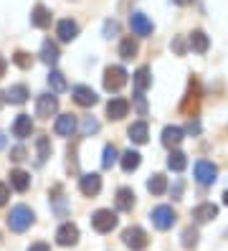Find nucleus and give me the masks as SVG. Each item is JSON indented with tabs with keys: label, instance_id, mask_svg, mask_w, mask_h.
I'll use <instances>...</instances> for the list:
<instances>
[{
	"label": "nucleus",
	"instance_id": "f257e3e1",
	"mask_svg": "<svg viewBox=\"0 0 228 251\" xmlns=\"http://www.w3.org/2000/svg\"><path fill=\"white\" fill-rule=\"evenodd\" d=\"M33 221H36V216L28 205H15V208H10V213H8V228L15 231V233H23V231H28L30 226H33Z\"/></svg>",
	"mask_w": 228,
	"mask_h": 251
},
{
	"label": "nucleus",
	"instance_id": "f03ea898",
	"mask_svg": "<svg viewBox=\"0 0 228 251\" xmlns=\"http://www.w3.org/2000/svg\"><path fill=\"white\" fill-rule=\"evenodd\" d=\"M129 74L125 71V66H106L104 71V89L106 92H119L122 86L127 84Z\"/></svg>",
	"mask_w": 228,
	"mask_h": 251
},
{
	"label": "nucleus",
	"instance_id": "7ed1b4c3",
	"mask_svg": "<svg viewBox=\"0 0 228 251\" xmlns=\"http://www.w3.org/2000/svg\"><path fill=\"white\" fill-rule=\"evenodd\" d=\"M122 241H125V246L127 249H132V251H142L145 246H147V233H145V228H140V226H129V228H125V233H122Z\"/></svg>",
	"mask_w": 228,
	"mask_h": 251
},
{
	"label": "nucleus",
	"instance_id": "20e7f679",
	"mask_svg": "<svg viewBox=\"0 0 228 251\" xmlns=\"http://www.w3.org/2000/svg\"><path fill=\"white\" fill-rule=\"evenodd\" d=\"M91 226H94V231H99V233H109L117 226V213L109 211V208H99L94 216H91Z\"/></svg>",
	"mask_w": 228,
	"mask_h": 251
},
{
	"label": "nucleus",
	"instance_id": "39448f33",
	"mask_svg": "<svg viewBox=\"0 0 228 251\" xmlns=\"http://www.w3.org/2000/svg\"><path fill=\"white\" fill-rule=\"evenodd\" d=\"M175 211H173V205H157L155 211H152V224H155L160 231H167V228H173L175 226Z\"/></svg>",
	"mask_w": 228,
	"mask_h": 251
},
{
	"label": "nucleus",
	"instance_id": "423d86ee",
	"mask_svg": "<svg viewBox=\"0 0 228 251\" xmlns=\"http://www.w3.org/2000/svg\"><path fill=\"white\" fill-rule=\"evenodd\" d=\"M56 112H58V99L53 94H41L36 99V117H41V120H51Z\"/></svg>",
	"mask_w": 228,
	"mask_h": 251
},
{
	"label": "nucleus",
	"instance_id": "0eeeda50",
	"mask_svg": "<svg viewBox=\"0 0 228 251\" xmlns=\"http://www.w3.org/2000/svg\"><path fill=\"white\" fill-rule=\"evenodd\" d=\"M216 175H218V168L213 165L210 160H198L195 162V180L201 183V185L216 183Z\"/></svg>",
	"mask_w": 228,
	"mask_h": 251
},
{
	"label": "nucleus",
	"instance_id": "6e6552de",
	"mask_svg": "<svg viewBox=\"0 0 228 251\" xmlns=\"http://www.w3.org/2000/svg\"><path fill=\"white\" fill-rule=\"evenodd\" d=\"M79 190H81L86 198L99 196V190H101V175L99 173H84L81 178H79Z\"/></svg>",
	"mask_w": 228,
	"mask_h": 251
},
{
	"label": "nucleus",
	"instance_id": "1a4fd4ad",
	"mask_svg": "<svg viewBox=\"0 0 228 251\" xmlns=\"http://www.w3.org/2000/svg\"><path fill=\"white\" fill-rule=\"evenodd\" d=\"M71 97H74V101L79 107H94L97 104V92L91 89V86H84V84H76L74 89H71Z\"/></svg>",
	"mask_w": 228,
	"mask_h": 251
},
{
	"label": "nucleus",
	"instance_id": "9d476101",
	"mask_svg": "<svg viewBox=\"0 0 228 251\" xmlns=\"http://www.w3.org/2000/svg\"><path fill=\"white\" fill-rule=\"evenodd\" d=\"M129 28L134 36H152V31H155V25H152V21L145 16V13H132L129 16Z\"/></svg>",
	"mask_w": 228,
	"mask_h": 251
},
{
	"label": "nucleus",
	"instance_id": "9b49d317",
	"mask_svg": "<svg viewBox=\"0 0 228 251\" xmlns=\"http://www.w3.org/2000/svg\"><path fill=\"white\" fill-rule=\"evenodd\" d=\"M76 241H79V228L74 224H61L56 231V244L58 246H74Z\"/></svg>",
	"mask_w": 228,
	"mask_h": 251
},
{
	"label": "nucleus",
	"instance_id": "f8f14e48",
	"mask_svg": "<svg viewBox=\"0 0 228 251\" xmlns=\"http://www.w3.org/2000/svg\"><path fill=\"white\" fill-rule=\"evenodd\" d=\"M127 112H129V101H127V99H122V97L109 99V104H106V117H109V120H114V122L125 120Z\"/></svg>",
	"mask_w": 228,
	"mask_h": 251
},
{
	"label": "nucleus",
	"instance_id": "ddd939ff",
	"mask_svg": "<svg viewBox=\"0 0 228 251\" xmlns=\"http://www.w3.org/2000/svg\"><path fill=\"white\" fill-rule=\"evenodd\" d=\"M56 36H58V41L71 43L76 36H79V23H76V21H71V18L58 21V25H56Z\"/></svg>",
	"mask_w": 228,
	"mask_h": 251
},
{
	"label": "nucleus",
	"instance_id": "4468645a",
	"mask_svg": "<svg viewBox=\"0 0 228 251\" xmlns=\"http://www.w3.org/2000/svg\"><path fill=\"white\" fill-rule=\"evenodd\" d=\"M182 137H185V132H182V127H177V125H167L162 129V145L167 147V150H175V147L182 142Z\"/></svg>",
	"mask_w": 228,
	"mask_h": 251
},
{
	"label": "nucleus",
	"instance_id": "2eb2a0df",
	"mask_svg": "<svg viewBox=\"0 0 228 251\" xmlns=\"http://www.w3.org/2000/svg\"><path fill=\"white\" fill-rule=\"evenodd\" d=\"M76 127H79V125H76V117L74 114H61L58 120H56V125H53L58 137H74Z\"/></svg>",
	"mask_w": 228,
	"mask_h": 251
},
{
	"label": "nucleus",
	"instance_id": "dca6fc26",
	"mask_svg": "<svg viewBox=\"0 0 228 251\" xmlns=\"http://www.w3.org/2000/svg\"><path fill=\"white\" fill-rule=\"evenodd\" d=\"M193 221L195 224H208V221H213L218 216V205H213V203H201V205H195L193 208Z\"/></svg>",
	"mask_w": 228,
	"mask_h": 251
},
{
	"label": "nucleus",
	"instance_id": "f3484780",
	"mask_svg": "<svg viewBox=\"0 0 228 251\" xmlns=\"http://www.w3.org/2000/svg\"><path fill=\"white\" fill-rule=\"evenodd\" d=\"M30 132H33V120H30V114H18L13 122V137L18 140H25L30 137Z\"/></svg>",
	"mask_w": 228,
	"mask_h": 251
},
{
	"label": "nucleus",
	"instance_id": "a211bd4d",
	"mask_svg": "<svg viewBox=\"0 0 228 251\" xmlns=\"http://www.w3.org/2000/svg\"><path fill=\"white\" fill-rule=\"evenodd\" d=\"M58 56H61V53H58V46H56L51 38H46L43 46H41V61L49 64V66H56V64H58Z\"/></svg>",
	"mask_w": 228,
	"mask_h": 251
},
{
	"label": "nucleus",
	"instance_id": "6ab92c4d",
	"mask_svg": "<svg viewBox=\"0 0 228 251\" xmlns=\"http://www.w3.org/2000/svg\"><path fill=\"white\" fill-rule=\"evenodd\" d=\"M198 99H201V97H198V84H195V81H190V89H188L185 99H182L180 109L185 112V114H190V117H193V114L198 112Z\"/></svg>",
	"mask_w": 228,
	"mask_h": 251
},
{
	"label": "nucleus",
	"instance_id": "aec40b11",
	"mask_svg": "<svg viewBox=\"0 0 228 251\" xmlns=\"http://www.w3.org/2000/svg\"><path fill=\"white\" fill-rule=\"evenodd\" d=\"M10 185L18 190V193H25V190L30 188V175L25 170H21V168L10 170Z\"/></svg>",
	"mask_w": 228,
	"mask_h": 251
},
{
	"label": "nucleus",
	"instance_id": "412c9836",
	"mask_svg": "<svg viewBox=\"0 0 228 251\" xmlns=\"http://www.w3.org/2000/svg\"><path fill=\"white\" fill-rule=\"evenodd\" d=\"M30 23H33L36 28H49L51 25V10L46 5H36L33 13H30Z\"/></svg>",
	"mask_w": 228,
	"mask_h": 251
},
{
	"label": "nucleus",
	"instance_id": "4be33fe9",
	"mask_svg": "<svg viewBox=\"0 0 228 251\" xmlns=\"http://www.w3.org/2000/svg\"><path fill=\"white\" fill-rule=\"evenodd\" d=\"M127 135L134 145H145L147 137H150V129H147V122H134L129 129H127Z\"/></svg>",
	"mask_w": 228,
	"mask_h": 251
},
{
	"label": "nucleus",
	"instance_id": "5701e85b",
	"mask_svg": "<svg viewBox=\"0 0 228 251\" xmlns=\"http://www.w3.org/2000/svg\"><path fill=\"white\" fill-rule=\"evenodd\" d=\"M25 99H28V86L25 84H15L5 92V101H10V104H25Z\"/></svg>",
	"mask_w": 228,
	"mask_h": 251
},
{
	"label": "nucleus",
	"instance_id": "b1692460",
	"mask_svg": "<svg viewBox=\"0 0 228 251\" xmlns=\"http://www.w3.org/2000/svg\"><path fill=\"white\" fill-rule=\"evenodd\" d=\"M119 162H122V170L125 173H134L137 168H140V162H142V155L137 150H127L125 155L119 157Z\"/></svg>",
	"mask_w": 228,
	"mask_h": 251
},
{
	"label": "nucleus",
	"instance_id": "393cba45",
	"mask_svg": "<svg viewBox=\"0 0 228 251\" xmlns=\"http://www.w3.org/2000/svg\"><path fill=\"white\" fill-rule=\"evenodd\" d=\"M132 205H134V190L132 188H119L117 190V208L119 211H132Z\"/></svg>",
	"mask_w": 228,
	"mask_h": 251
},
{
	"label": "nucleus",
	"instance_id": "a878e982",
	"mask_svg": "<svg viewBox=\"0 0 228 251\" xmlns=\"http://www.w3.org/2000/svg\"><path fill=\"white\" fill-rule=\"evenodd\" d=\"M147 190L152 196H162L165 190H167V178L162 173H155V175H150V180H147Z\"/></svg>",
	"mask_w": 228,
	"mask_h": 251
},
{
	"label": "nucleus",
	"instance_id": "bb28decb",
	"mask_svg": "<svg viewBox=\"0 0 228 251\" xmlns=\"http://www.w3.org/2000/svg\"><path fill=\"white\" fill-rule=\"evenodd\" d=\"M188 165V155L180 152V150H170V157H167V168L175 170V173H182Z\"/></svg>",
	"mask_w": 228,
	"mask_h": 251
},
{
	"label": "nucleus",
	"instance_id": "cd10ccee",
	"mask_svg": "<svg viewBox=\"0 0 228 251\" xmlns=\"http://www.w3.org/2000/svg\"><path fill=\"white\" fill-rule=\"evenodd\" d=\"M208 46H210V41H208V36H205L203 31H193V33H190V49H193V51L205 53Z\"/></svg>",
	"mask_w": 228,
	"mask_h": 251
},
{
	"label": "nucleus",
	"instance_id": "c85d7f7f",
	"mask_svg": "<svg viewBox=\"0 0 228 251\" xmlns=\"http://www.w3.org/2000/svg\"><path fill=\"white\" fill-rule=\"evenodd\" d=\"M150 84H152L150 69H147V66H140V69L134 71V86H137V92H145Z\"/></svg>",
	"mask_w": 228,
	"mask_h": 251
},
{
	"label": "nucleus",
	"instance_id": "c756f323",
	"mask_svg": "<svg viewBox=\"0 0 228 251\" xmlns=\"http://www.w3.org/2000/svg\"><path fill=\"white\" fill-rule=\"evenodd\" d=\"M49 86H51V92H53V94L66 92V79H64V74L53 69V71L49 74Z\"/></svg>",
	"mask_w": 228,
	"mask_h": 251
},
{
	"label": "nucleus",
	"instance_id": "7c9ffc66",
	"mask_svg": "<svg viewBox=\"0 0 228 251\" xmlns=\"http://www.w3.org/2000/svg\"><path fill=\"white\" fill-rule=\"evenodd\" d=\"M137 41L132 38V36H127V38H122V43H119V56L122 58H132L134 53H137Z\"/></svg>",
	"mask_w": 228,
	"mask_h": 251
},
{
	"label": "nucleus",
	"instance_id": "2f4dec72",
	"mask_svg": "<svg viewBox=\"0 0 228 251\" xmlns=\"http://www.w3.org/2000/svg\"><path fill=\"white\" fill-rule=\"evenodd\" d=\"M36 147H38V162H46V160L51 157V140L46 137V135L36 140Z\"/></svg>",
	"mask_w": 228,
	"mask_h": 251
},
{
	"label": "nucleus",
	"instance_id": "473e14b6",
	"mask_svg": "<svg viewBox=\"0 0 228 251\" xmlns=\"http://www.w3.org/2000/svg\"><path fill=\"white\" fill-rule=\"evenodd\" d=\"M117 160H119L117 147H114V145H106V147H104V155H101V168H112Z\"/></svg>",
	"mask_w": 228,
	"mask_h": 251
},
{
	"label": "nucleus",
	"instance_id": "72a5a7b5",
	"mask_svg": "<svg viewBox=\"0 0 228 251\" xmlns=\"http://www.w3.org/2000/svg\"><path fill=\"white\" fill-rule=\"evenodd\" d=\"M13 61H15V66H18V69H30L33 58H30V53H25V51H15L13 53Z\"/></svg>",
	"mask_w": 228,
	"mask_h": 251
},
{
	"label": "nucleus",
	"instance_id": "f704fd0d",
	"mask_svg": "<svg viewBox=\"0 0 228 251\" xmlns=\"http://www.w3.org/2000/svg\"><path fill=\"white\" fill-rule=\"evenodd\" d=\"M195 244H198V231L195 228H185V231H182V246L190 249Z\"/></svg>",
	"mask_w": 228,
	"mask_h": 251
},
{
	"label": "nucleus",
	"instance_id": "c9c22d12",
	"mask_svg": "<svg viewBox=\"0 0 228 251\" xmlns=\"http://www.w3.org/2000/svg\"><path fill=\"white\" fill-rule=\"evenodd\" d=\"M84 132H86V135H94V132H99V122L94 120V117H86V120H84Z\"/></svg>",
	"mask_w": 228,
	"mask_h": 251
},
{
	"label": "nucleus",
	"instance_id": "e433bc0d",
	"mask_svg": "<svg viewBox=\"0 0 228 251\" xmlns=\"http://www.w3.org/2000/svg\"><path fill=\"white\" fill-rule=\"evenodd\" d=\"M117 33H119V23H117V21H106V23H104V36L112 38V36H117Z\"/></svg>",
	"mask_w": 228,
	"mask_h": 251
},
{
	"label": "nucleus",
	"instance_id": "4c0bfd02",
	"mask_svg": "<svg viewBox=\"0 0 228 251\" xmlns=\"http://www.w3.org/2000/svg\"><path fill=\"white\" fill-rule=\"evenodd\" d=\"M134 104H137V112H140L142 117L147 114V104H145V97H142V92H137V94H134Z\"/></svg>",
	"mask_w": 228,
	"mask_h": 251
},
{
	"label": "nucleus",
	"instance_id": "58836bf2",
	"mask_svg": "<svg viewBox=\"0 0 228 251\" xmlns=\"http://www.w3.org/2000/svg\"><path fill=\"white\" fill-rule=\"evenodd\" d=\"M8 198H10V188H8L5 183H0V205H5Z\"/></svg>",
	"mask_w": 228,
	"mask_h": 251
},
{
	"label": "nucleus",
	"instance_id": "ea45409f",
	"mask_svg": "<svg viewBox=\"0 0 228 251\" xmlns=\"http://www.w3.org/2000/svg\"><path fill=\"white\" fill-rule=\"evenodd\" d=\"M10 160H15V162L25 160V150H23V147H15V150H10Z\"/></svg>",
	"mask_w": 228,
	"mask_h": 251
},
{
	"label": "nucleus",
	"instance_id": "a19ab883",
	"mask_svg": "<svg viewBox=\"0 0 228 251\" xmlns=\"http://www.w3.org/2000/svg\"><path fill=\"white\" fill-rule=\"evenodd\" d=\"M173 49H175V53H185V41L175 38V41H173Z\"/></svg>",
	"mask_w": 228,
	"mask_h": 251
},
{
	"label": "nucleus",
	"instance_id": "79ce46f5",
	"mask_svg": "<svg viewBox=\"0 0 228 251\" xmlns=\"http://www.w3.org/2000/svg\"><path fill=\"white\" fill-rule=\"evenodd\" d=\"M28 251H51V249H49V244H43V241H38V244H33V246H30Z\"/></svg>",
	"mask_w": 228,
	"mask_h": 251
},
{
	"label": "nucleus",
	"instance_id": "37998d69",
	"mask_svg": "<svg viewBox=\"0 0 228 251\" xmlns=\"http://www.w3.org/2000/svg\"><path fill=\"white\" fill-rule=\"evenodd\" d=\"M5 69H8V61H5V56H0V79L5 76Z\"/></svg>",
	"mask_w": 228,
	"mask_h": 251
},
{
	"label": "nucleus",
	"instance_id": "c03bdc74",
	"mask_svg": "<svg viewBox=\"0 0 228 251\" xmlns=\"http://www.w3.org/2000/svg\"><path fill=\"white\" fill-rule=\"evenodd\" d=\"M69 157H74V147H69ZM69 170L76 173V160H69Z\"/></svg>",
	"mask_w": 228,
	"mask_h": 251
},
{
	"label": "nucleus",
	"instance_id": "a18cd8bd",
	"mask_svg": "<svg viewBox=\"0 0 228 251\" xmlns=\"http://www.w3.org/2000/svg\"><path fill=\"white\" fill-rule=\"evenodd\" d=\"M173 3H175V5H190L193 0H173Z\"/></svg>",
	"mask_w": 228,
	"mask_h": 251
},
{
	"label": "nucleus",
	"instance_id": "49530a36",
	"mask_svg": "<svg viewBox=\"0 0 228 251\" xmlns=\"http://www.w3.org/2000/svg\"><path fill=\"white\" fill-rule=\"evenodd\" d=\"M223 203L228 205V190H226V193H223Z\"/></svg>",
	"mask_w": 228,
	"mask_h": 251
}]
</instances>
